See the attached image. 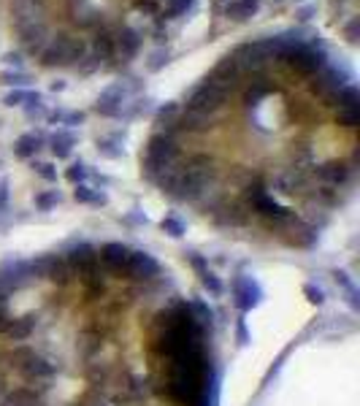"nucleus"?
I'll return each instance as SVG.
<instances>
[{"label": "nucleus", "instance_id": "nucleus-1", "mask_svg": "<svg viewBox=\"0 0 360 406\" xmlns=\"http://www.w3.org/2000/svg\"><path fill=\"white\" fill-rule=\"evenodd\" d=\"M206 385L201 319L130 252L0 279V406H206Z\"/></svg>", "mask_w": 360, "mask_h": 406}, {"label": "nucleus", "instance_id": "nucleus-2", "mask_svg": "<svg viewBox=\"0 0 360 406\" xmlns=\"http://www.w3.org/2000/svg\"><path fill=\"white\" fill-rule=\"evenodd\" d=\"M87 54V44L82 38H73L68 33H60L57 38H51L49 44L44 46L41 57V65L44 68H66V65H76L82 63Z\"/></svg>", "mask_w": 360, "mask_h": 406}, {"label": "nucleus", "instance_id": "nucleus-3", "mask_svg": "<svg viewBox=\"0 0 360 406\" xmlns=\"http://www.w3.org/2000/svg\"><path fill=\"white\" fill-rule=\"evenodd\" d=\"M282 60H285L295 73L314 76V73L323 71L328 65V52L325 46H323V41H314V44H292L290 49L282 54Z\"/></svg>", "mask_w": 360, "mask_h": 406}, {"label": "nucleus", "instance_id": "nucleus-4", "mask_svg": "<svg viewBox=\"0 0 360 406\" xmlns=\"http://www.w3.org/2000/svg\"><path fill=\"white\" fill-rule=\"evenodd\" d=\"M352 79L349 68H336V65H325L320 76L311 82V92L320 95V98H328V101H336V95L347 87V82Z\"/></svg>", "mask_w": 360, "mask_h": 406}, {"label": "nucleus", "instance_id": "nucleus-5", "mask_svg": "<svg viewBox=\"0 0 360 406\" xmlns=\"http://www.w3.org/2000/svg\"><path fill=\"white\" fill-rule=\"evenodd\" d=\"M225 95L223 89H217V87H211V84H198V87L190 92V98H187V108H192V111H201V114H217L220 108L225 106Z\"/></svg>", "mask_w": 360, "mask_h": 406}, {"label": "nucleus", "instance_id": "nucleus-6", "mask_svg": "<svg viewBox=\"0 0 360 406\" xmlns=\"http://www.w3.org/2000/svg\"><path fill=\"white\" fill-rule=\"evenodd\" d=\"M239 79H241V68H239V63L228 54V57H223L217 65H214V71L206 76L204 82L206 84H211V87H217V89H223L225 95L230 92V89H236V84H239Z\"/></svg>", "mask_w": 360, "mask_h": 406}, {"label": "nucleus", "instance_id": "nucleus-7", "mask_svg": "<svg viewBox=\"0 0 360 406\" xmlns=\"http://www.w3.org/2000/svg\"><path fill=\"white\" fill-rule=\"evenodd\" d=\"M111 44H114V54L111 57H117L122 63H128V60H133L141 49V44H144V38L138 30L133 27H120L117 33H111Z\"/></svg>", "mask_w": 360, "mask_h": 406}, {"label": "nucleus", "instance_id": "nucleus-8", "mask_svg": "<svg viewBox=\"0 0 360 406\" xmlns=\"http://www.w3.org/2000/svg\"><path fill=\"white\" fill-rule=\"evenodd\" d=\"M17 33L22 46H25V52L30 54H41L44 46L49 44V27H46L44 19L41 22H30V25H22V27H17Z\"/></svg>", "mask_w": 360, "mask_h": 406}, {"label": "nucleus", "instance_id": "nucleus-9", "mask_svg": "<svg viewBox=\"0 0 360 406\" xmlns=\"http://www.w3.org/2000/svg\"><path fill=\"white\" fill-rule=\"evenodd\" d=\"M257 11H260V0H230L225 6V14L233 22H249L257 17Z\"/></svg>", "mask_w": 360, "mask_h": 406}, {"label": "nucleus", "instance_id": "nucleus-10", "mask_svg": "<svg viewBox=\"0 0 360 406\" xmlns=\"http://www.w3.org/2000/svg\"><path fill=\"white\" fill-rule=\"evenodd\" d=\"M122 95H125V87H122V84H111L108 89H103L101 98H98V111L106 114V117H117V114H120Z\"/></svg>", "mask_w": 360, "mask_h": 406}, {"label": "nucleus", "instance_id": "nucleus-11", "mask_svg": "<svg viewBox=\"0 0 360 406\" xmlns=\"http://www.w3.org/2000/svg\"><path fill=\"white\" fill-rule=\"evenodd\" d=\"M195 3H198V0H168V3H166V19L187 17V14H192Z\"/></svg>", "mask_w": 360, "mask_h": 406}, {"label": "nucleus", "instance_id": "nucleus-12", "mask_svg": "<svg viewBox=\"0 0 360 406\" xmlns=\"http://www.w3.org/2000/svg\"><path fill=\"white\" fill-rule=\"evenodd\" d=\"M168 63H171V52L160 46V49H154V52L149 54V57H147L144 68H147L149 73H160L163 68H166V65H168Z\"/></svg>", "mask_w": 360, "mask_h": 406}, {"label": "nucleus", "instance_id": "nucleus-13", "mask_svg": "<svg viewBox=\"0 0 360 406\" xmlns=\"http://www.w3.org/2000/svg\"><path fill=\"white\" fill-rule=\"evenodd\" d=\"M0 82H3V84H17V87H22V84H30V76L25 71H3L0 73Z\"/></svg>", "mask_w": 360, "mask_h": 406}, {"label": "nucleus", "instance_id": "nucleus-14", "mask_svg": "<svg viewBox=\"0 0 360 406\" xmlns=\"http://www.w3.org/2000/svg\"><path fill=\"white\" fill-rule=\"evenodd\" d=\"M33 149H38V139H33V136H25V139L19 141V149H17V152L22 155V158H27V155H30Z\"/></svg>", "mask_w": 360, "mask_h": 406}, {"label": "nucleus", "instance_id": "nucleus-15", "mask_svg": "<svg viewBox=\"0 0 360 406\" xmlns=\"http://www.w3.org/2000/svg\"><path fill=\"white\" fill-rule=\"evenodd\" d=\"M358 33H360V19H352L347 27H344V36L349 44H358Z\"/></svg>", "mask_w": 360, "mask_h": 406}, {"label": "nucleus", "instance_id": "nucleus-16", "mask_svg": "<svg viewBox=\"0 0 360 406\" xmlns=\"http://www.w3.org/2000/svg\"><path fill=\"white\" fill-rule=\"evenodd\" d=\"M314 14H317V6H304V8H298V11H295V19L304 25V22H309Z\"/></svg>", "mask_w": 360, "mask_h": 406}, {"label": "nucleus", "instance_id": "nucleus-17", "mask_svg": "<svg viewBox=\"0 0 360 406\" xmlns=\"http://www.w3.org/2000/svg\"><path fill=\"white\" fill-rule=\"evenodd\" d=\"M68 144H70V136H60V139H54V152H57L60 158L68 155V149H70Z\"/></svg>", "mask_w": 360, "mask_h": 406}, {"label": "nucleus", "instance_id": "nucleus-18", "mask_svg": "<svg viewBox=\"0 0 360 406\" xmlns=\"http://www.w3.org/2000/svg\"><path fill=\"white\" fill-rule=\"evenodd\" d=\"M3 63H6V65H22V52H6L3 54Z\"/></svg>", "mask_w": 360, "mask_h": 406}, {"label": "nucleus", "instance_id": "nucleus-19", "mask_svg": "<svg viewBox=\"0 0 360 406\" xmlns=\"http://www.w3.org/2000/svg\"><path fill=\"white\" fill-rule=\"evenodd\" d=\"M22 101H27V92H22V89L11 92V95L6 98V103H8V106H17V103H22Z\"/></svg>", "mask_w": 360, "mask_h": 406}, {"label": "nucleus", "instance_id": "nucleus-20", "mask_svg": "<svg viewBox=\"0 0 360 406\" xmlns=\"http://www.w3.org/2000/svg\"><path fill=\"white\" fill-rule=\"evenodd\" d=\"M136 8H141V11H154V6L149 0H136Z\"/></svg>", "mask_w": 360, "mask_h": 406}, {"label": "nucleus", "instance_id": "nucleus-21", "mask_svg": "<svg viewBox=\"0 0 360 406\" xmlns=\"http://www.w3.org/2000/svg\"><path fill=\"white\" fill-rule=\"evenodd\" d=\"M298 3H301V0H298Z\"/></svg>", "mask_w": 360, "mask_h": 406}]
</instances>
